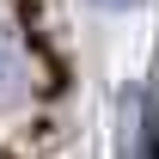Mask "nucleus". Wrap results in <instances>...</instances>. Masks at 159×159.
<instances>
[{"mask_svg":"<svg viewBox=\"0 0 159 159\" xmlns=\"http://www.w3.org/2000/svg\"><path fill=\"white\" fill-rule=\"evenodd\" d=\"M19 86H25V61H19L12 43H0V98H12Z\"/></svg>","mask_w":159,"mask_h":159,"instance_id":"f257e3e1","label":"nucleus"},{"mask_svg":"<svg viewBox=\"0 0 159 159\" xmlns=\"http://www.w3.org/2000/svg\"><path fill=\"white\" fill-rule=\"evenodd\" d=\"M104 6H135V0H104Z\"/></svg>","mask_w":159,"mask_h":159,"instance_id":"f03ea898","label":"nucleus"}]
</instances>
